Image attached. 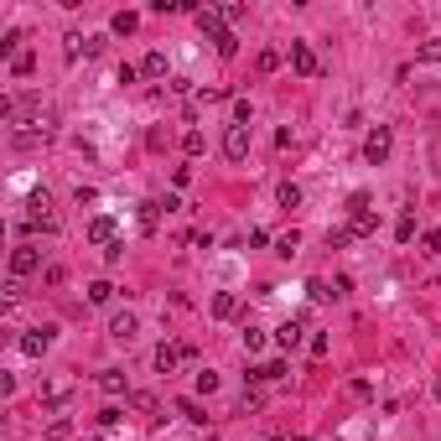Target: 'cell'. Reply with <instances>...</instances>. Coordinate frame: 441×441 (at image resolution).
<instances>
[{
	"label": "cell",
	"instance_id": "obj_1",
	"mask_svg": "<svg viewBox=\"0 0 441 441\" xmlns=\"http://www.w3.org/2000/svg\"><path fill=\"white\" fill-rule=\"evenodd\" d=\"M197 26H203V37H208V42L213 47H218V58H234V52H239V42H234V32H229V26H223V16H218V11H197Z\"/></svg>",
	"mask_w": 441,
	"mask_h": 441
},
{
	"label": "cell",
	"instance_id": "obj_2",
	"mask_svg": "<svg viewBox=\"0 0 441 441\" xmlns=\"http://www.w3.org/2000/svg\"><path fill=\"white\" fill-rule=\"evenodd\" d=\"M26 208H32V213H26V223H21L26 234H58V213H47V208H52V203H47V192H37Z\"/></svg>",
	"mask_w": 441,
	"mask_h": 441
},
{
	"label": "cell",
	"instance_id": "obj_3",
	"mask_svg": "<svg viewBox=\"0 0 441 441\" xmlns=\"http://www.w3.org/2000/svg\"><path fill=\"white\" fill-rule=\"evenodd\" d=\"M390 151H395V136H390V125H374V130H369V140H364V156H369V166H384V162H390Z\"/></svg>",
	"mask_w": 441,
	"mask_h": 441
},
{
	"label": "cell",
	"instance_id": "obj_4",
	"mask_svg": "<svg viewBox=\"0 0 441 441\" xmlns=\"http://www.w3.org/2000/svg\"><path fill=\"white\" fill-rule=\"evenodd\" d=\"M37 270H42V249H37V244H16V249H11V275H16V280L37 275Z\"/></svg>",
	"mask_w": 441,
	"mask_h": 441
},
{
	"label": "cell",
	"instance_id": "obj_5",
	"mask_svg": "<svg viewBox=\"0 0 441 441\" xmlns=\"http://www.w3.org/2000/svg\"><path fill=\"white\" fill-rule=\"evenodd\" d=\"M223 156H229V162H244V156H249V130L244 125L223 130Z\"/></svg>",
	"mask_w": 441,
	"mask_h": 441
},
{
	"label": "cell",
	"instance_id": "obj_6",
	"mask_svg": "<svg viewBox=\"0 0 441 441\" xmlns=\"http://www.w3.org/2000/svg\"><path fill=\"white\" fill-rule=\"evenodd\" d=\"M291 68H296L301 78H317V73H322V62H317V52L306 47V42H291Z\"/></svg>",
	"mask_w": 441,
	"mask_h": 441
},
{
	"label": "cell",
	"instance_id": "obj_7",
	"mask_svg": "<svg viewBox=\"0 0 441 441\" xmlns=\"http://www.w3.org/2000/svg\"><path fill=\"white\" fill-rule=\"evenodd\" d=\"M47 348H52V327H32V332H21V353L42 358Z\"/></svg>",
	"mask_w": 441,
	"mask_h": 441
},
{
	"label": "cell",
	"instance_id": "obj_8",
	"mask_svg": "<svg viewBox=\"0 0 441 441\" xmlns=\"http://www.w3.org/2000/svg\"><path fill=\"white\" fill-rule=\"evenodd\" d=\"M68 58H99V37H84V32H68Z\"/></svg>",
	"mask_w": 441,
	"mask_h": 441
},
{
	"label": "cell",
	"instance_id": "obj_9",
	"mask_svg": "<svg viewBox=\"0 0 441 441\" xmlns=\"http://www.w3.org/2000/svg\"><path fill=\"white\" fill-rule=\"evenodd\" d=\"M182 358H187V343H162V348H156V369L171 374V369L182 364Z\"/></svg>",
	"mask_w": 441,
	"mask_h": 441
},
{
	"label": "cell",
	"instance_id": "obj_10",
	"mask_svg": "<svg viewBox=\"0 0 441 441\" xmlns=\"http://www.w3.org/2000/svg\"><path fill=\"white\" fill-rule=\"evenodd\" d=\"M301 332H306V317H291V322H280V327H275V343H280V348H296Z\"/></svg>",
	"mask_w": 441,
	"mask_h": 441
},
{
	"label": "cell",
	"instance_id": "obj_11",
	"mask_svg": "<svg viewBox=\"0 0 441 441\" xmlns=\"http://www.w3.org/2000/svg\"><path fill=\"white\" fill-rule=\"evenodd\" d=\"M136 332H140V327H136V317H130V312H114V317H110V338L130 343V338H136Z\"/></svg>",
	"mask_w": 441,
	"mask_h": 441
},
{
	"label": "cell",
	"instance_id": "obj_12",
	"mask_svg": "<svg viewBox=\"0 0 441 441\" xmlns=\"http://www.w3.org/2000/svg\"><path fill=\"white\" fill-rule=\"evenodd\" d=\"M88 244H104V249H110V244H114V218H93V223H88Z\"/></svg>",
	"mask_w": 441,
	"mask_h": 441
},
{
	"label": "cell",
	"instance_id": "obj_13",
	"mask_svg": "<svg viewBox=\"0 0 441 441\" xmlns=\"http://www.w3.org/2000/svg\"><path fill=\"white\" fill-rule=\"evenodd\" d=\"M213 317H218V322L239 317V296H234V291H218V296H213Z\"/></svg>",
	"mask_w": 441,
	"mask_h": 441
},
{
	"label": "cell",
	"instance_id": "obj_14",
	"mask_svg": "<svg viewBox=\"0 0 441 441\" xmlns=\"http://www.w3.org/2000/svg\"><path fill=\"white\" fill-rule=\"evenodd\" d=\"M280 374H286V364H280V358H270V364H260V369H249V379L255 384H275Z\"/></svg>",
	"mask_w": 441,
	"mask_h": 441
},
{
	"label": "cell",
	"instance_id": "obj_15",
	"mask_svg": "<svg viewBox=\"0 0 441 441\" xmlns=\"http://www.w3.org/2000/svg\"><path fill=\"white\" fill-rule=\"evenodd\" d=\"M99 390H104V395H125L130 384H125V374H119V369H104V374H99Z\"/></svg>",
	"mask_w": 441,
	"mask_h": 441
},
{
	"label": "cell",
	"instance_id": "obj_16",
	"mask_svg": "<svg viewBox=\"0 0 441 441\" xmlns=\"http://www.w3.org/2000/svg\"><path fill=\"white\" fill-rule=\"evenodd\" d=\"M140 73H145V78H166V52H145Z\"/></svg>",
	"mask_w": 441,
	"mask_h": 441
},
{
	"label": "cell",
	"instance_id": "obj_17",
	"mask_svg": "<svg viewBox=\"0 0 441 441\" xmlns=\"http://www.w3.org/2000/svg\"><path fill=\"white\" fill-rule=\"evenodd\" d=\"M136 26H140V16H136V11H119V16L110 21V32H114V37H130Z\"/></svg>",
	"mask_w": 441,
	"mask_h": 441
},
{
	"label": "cell",
	"instance_id": "obj_18",
	"mask_svg": "<svg viewBox=\"0 0 441 441\" xmlns=\"http://www.w3.org/2000/svg\"><path fill=\"white\" fill-rule=\"evenodd\" d=\"M88 301H93V306H110V301H114V286H110V280H93V286H88Z\"/></svg>",
	"mask_w": 441,
	"mask_h": 441
},
{
	"label": "cell",
	"instance_id": "obj_19",
	"mask_svg": "<svg viewBox=\"0 0 441 441\" xmlns=\"http://www.w3.org/2000/svg\"><path fill=\"white\" fill-rule=\"evenodd\" d=\"M275 197H280V208H301V187H296V182H280Z\"/></svg>",
	"mask_w": 441,
	"mask_h": 441
},
{
	"label": "cell",
	"instance_id": "obj_20",
	"mask_svg": "<svg viewBox=\"0 0 441 441\" xmlns=\"http://www.w3.org/2000/svg\"><path fill=\"white\" fill-rule=\"evenodd\" d=\"M416 62H441V37H431V42L416 47Z\"/></svg>",
	"mask_w": 441,
	"mask_h": 441
},
{
	"label": "cell",
	"instance_id": "obj_21",
	"mask_svg": "<svg viewBox=\"0 0 441 441\" xmlns=\"http://www.w3.org/2000/svg\"><path fill=\"white\" fill-rule=\"evenodd\" d=\"M296 244H301V234H296V229L280 234V239H275V255H286V260H291V255H296Z\"/></svg>",
	"mask_w": 441,
	"mask_h": 441
},
{
	"label": "cell",
	"instance_id": "obj_22",
	"mask_svg": "<svg viewBox=\"0 0 441 441\" xmlns=\"http://www.w3.org/2000/svg\"><path fill=\"white\" fill-rule=\"evenodd\" d=\"M306 291H312V301H338V286H327V280H312Z\"/></svg>",
	"mask_w": 441,
	"mask_h": 441
},
{
	"label": "cell",
	"instance_id": "obj_23",
	"mask_svg": "<svg viewBox=\"0 0 441 441\" xmlns=\"http://www.w3.org/2000/svg\"><path fill=\"white\" fill-rule=\"evenodd\" d=\"M16 42H21V32H6V37H0V58H11V62H16V58H21Z\"/></svg>",
	"mask_w": 441,
	"mask_h": 441
},
{
	"label": "cell",
	"instance_id": "obj_24",
	"mask_svg": "<svg viewBox=\"0 0 441 441\" xmlns=\"http://www.w3.org/2000/svg\"><path fill=\"white\" fill-rule=\"evenodd\" d=\"M182 151H187V156H203V130H187V136H182Z\"/></svg>",
	"mask_w": 441,
	"mask_h": 441
},
{
	"label": "cell",
	"instance_id": "obj_25",
	"mask_svg": "<svg viewBox=\"0 0 441 441\" xmlns=\"http://www.w3.org/2000/svg\"><path fill=\"white\" fill-rule=\"evenodd\" d=\"M395 239H400V244H410V239H416V218H410V213L395 223Z\"/></svg>",
	"mask_w": 441,
	"mask_h": 441
},
{
	"label": "cell",
	"instance_id": "obj_26",
	"mask_svg": "<svg viewBox=\"0 0 441 441\" xmlns=\"http://www.w3.org/2000/svg\"><path fill=\"white\" fill-rule=\"evenodd\" d=\"M156 218H162V203H140V229H156Z\"/></svg>",
	"mask_w": 441,
	"mask_h": 441
},
{
	"label": "cell",
	"instance_id": "obj_27",
	"mask_svg": "<svg viewBox=\"0 0 441 441\" xmlns=\"http://www.w3.org/2000/svg\"><path fill=\"white\" fill-rule=\"evenodd\" d=\"M255 62H260V73H275V68H280V52H275V47H265Z\"/></svg>",
	"mask_w": 441,
	"mask_h": 441
},
{
	"label": "cell",
	"instance_id": "obj_28",
	"mask_svg": "<svg viewBox=\"0 0 441 441\" xmlns=\"http://www.w3.org/2000/svg\"><path fill=\"white\" fill-rule=\"evenodd\" d=\"M265 348V332L260 327H244V353H260Z\"/></svg>",
	"mask_w": 441,
	"mask_h": 441
},
{
	"label": "cell",
	"instance_id": "obj_29",
	"mask_svg": "<svg viewBox=\"0 0 441 441\" xmlns=\"http://www.w3.org/2000/svg\"><path fill=\"white\" fill-rule=\"evenodd\" d=\"M37 68V58H32V52H21V58L16 62H11V73H16V78H26V73H32Z\"/></svg>",
	"mask_w": 441,
	"mask_h": 441
},
{
	"label": "cell",
	"instance_id": "obj_30",
	"mask_svg": "<svg viewBox=\"0 0 441 441\" xmlns=\"http://www.w3.org/2000/svg\"><path fill=\"white\" fill-rule=\"evenodd\" d=\"M421 249H426V255H441V234L426 229V234H421Z\"/></svg>",
	"mask_w": 441,
	"mask_h": 441
},
{
	"label": "cell",
	"instance_id": "obj_31",
	"mask_svg": "<svg viewBox=\"0 0 441 441\" xmlns=\"http://www.w3.org/2000/svg\"><path fill=\"white\" fill-rule=\"evenodd\" d=\"M197 390H203V395H213V390H218V374H213V369H203V374H197Z\"/></svg>",
	"mask_w": 441,
	"mask_h": 441
},
{
	"label": "cell",
	"instance_id": "obj_32",
	"mask_svg": "<svg viewBox=\"0 0 441 441\" xmlns=\"http://www.w3.org/2000/svg\"><path fill=\"white\" fill-rule=\"evenodd\" d=\"M218 16H223V21H244V6H239V0H229V6H218Z\"/></svg>",
	"mask_w": 441,
	"mask_h": 441
},
{
	"label": "cell",
	"instance_id": "obj_33",
	"mask_svg": "<svg viewBox=\"0 0 441 441\" xmlns=\"http://www.w3.org/2000/svg\"><path fill=\"white\" fill-rule=\"evenodd\" d=\"M348 239H353L348 229H327V249H343V244H348Z\"/></svg>",
	"mask_w": 441,
	"mask_h": 441
},
{
	"label": "cell",
	"instance_id": "obj_34",
	"mask_svg": "<svg viewBox=\"0 0 441 441\" xmlns=\"http://www.w3.org/2000/svg\"><path fill=\"white\" fill-rule=\"evenodd\" d=\"M436 400H441V379H436Z\"/></svg>",
	"mask_w": 441,
	"mask_h": 441
}]
</instances>
